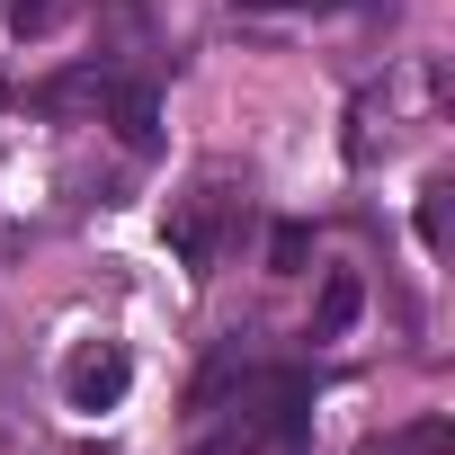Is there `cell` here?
<instances>
[{
  "instance_id": "cell-10",
  "label": "cell",
  "mask_w": 455,
  "mask_h": 455,
  "mask_svg": "<svg viewBox=\"0 0 455 455\" xmlns=\"http://www.w3.org/2000/svg\"><path fill=\"white\" fill-rule=\"evenodd\" d=\"M251 10H339V0H251Z\"/></svg>"
},
{
  "instance_id": "cell-7",
  "label": "cell",
  "mask_w": 455,
  "mask_h": 455,
  "mask_svg": "<svg viewBox=\"0 0 455 455\" xmlns=\"http://www.w3.org/2000/svg\"><path fill=\"white\" fill-rule=\"evenodd\" d=\"M72 10H81V0H10V28H19V36H54Z\"/></svg>"
},
{
  "instance_id": "cell-5",
  "label": "cell",
  "mask_w": 455,
  "mask_h": 455,
  "mask_svg": "<svg viewBox=\"0 0 455 455\" xmlns=\"http://www.w3.org/2000/svg\"><path fill=\"white\" fill-rule=\"evenodd\" d=\"M357 304H366V295H357V277H331V286H322V304H313V339H339V331L357 322Z\"/></svg>"
},
{
  "instance_id": "cell-1",
  "label": "cell",
  "mask_w": 455,
  "mask_h": 455,
  "mask_svg": "<svg viewBox=\"0 0 455 455\" xmlns=\"http://www.w3.org/2000/svg\"><path fill=\"white\" fill-rule=\"evenodd\" d=\"M242 223H251V205H242L233 188H196V196H188V205L170 214V251H179V259H188L196 277H214Z\"/></svg>"
},
{
  "instance_id": "cell-2",
  "label": "cell",
  "mask_w": 455,
  "mask_h": 455,
  "mask_svg": "<svg viewBox=\"0 0 455 455\" xmlns=\"http://www.w3.org/2000/svg\"><path fill=\"white\" fill-rule=\"evenodd\" d=\"M125 384H134V348H125V339H90V348H72V366H63V402L90 411V419L116 411Z\"/></svg>"
},
{
  "instance_id": "cell-4",
  "label": "cell",
  "mask_w": 455,
  "mask_h": 455,
  "mask_svg": "<svg viewBox=\"0 0 455 455\" xmlns=\"http://www.w3.org/2000/svg\"><path fill=\"white\" fill-rule=\"evenodd\" d=\"M99 108H108V116H116V134H125V143H134V152H152V116H161V108H152V90H143V81H125V72H116V81H108V99H99Z\"/></svg>"
},
{
  "instance_id": "cell-3",
  "label": "cell",
  "mask_w": 455,
  "mask_h": 455,
  "mask_svg": "<svg viewBox=\"0 0 455 455\" xmlns=\"http://www.w3.org/2000/svg\"><path fill=\"white\" fill-rule=\"evenodd\" d=\"M108 81H116V72H108V63H90V72L36 81V90H28V108H45V116H72V108H99V99H108Z\"/></svg>"
},
{
  "instance_id": "cell-9",
  "label": "cell",
  "mask_w": 455,
  "mask_h": 455,
  "mask_svg": "<svg viewBox=\"0 0 455 455\" xmlns=\"http://www.w3.org/2000/svg\"><path fill=\"white\" fill-rule=\"evenodd\" d=\"M419 242H428V251H446V179L419 196Z\"/></svg>"
},
{
  "instance_id": "cell-8",
  "label": "cell",
  "mask_w": 455,
  "mask_h": 455,
  "mask_svg": "<svg viewBox=\"0 0 455 455\" xmlns=\"http://www.w3.org/2000/svg\"><path fill=\"white\" fill-rule=\"evenodd\" d=\"M304 259H313V233H304V223H277V233H268V268H277V277H295Z\"/></svg>"
},
{
  "instance_id": "cell-6",
  "label": "cell",
  "mask_w": 455,
  "mask_h": 455,
  "mask_svg": "<svg viewBox=\"0 0 455 455\" xmlns=\"http://www.w3.org/2000/svg\"><path fill=\"white\" fill-rule=\"evenodd\" d=\"M446 446V419H419V428H402V437H366L357 455H437Z\"/></svg>"
}]
</instances>
